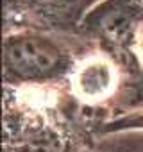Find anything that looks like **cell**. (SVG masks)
I'll list each match as a JSON object with an SVG mask.
<instances>
[{"mask_svg":"<svg viewBox=\"0 0 143 152\" xmlns=\"http://www.w3.org/2000/svg\"><path fill=\"white\" fill-rule=\"evenodd\" d=\"M4 66L18 81L45 83L70 70L72 57L57 39L36 31H20L4 41Z\"/></svg>","mask_w":143,"mask_h":152,"instance_id":"obj_1","label":"cell"},{"mask_svg":"<svg viewBox=\"0 0 143 152\" xmlns=\"http://www.w3.org/2000/svg\"><path fill=\"white\" fill-rule=\"evenodd\" d=\"M27 2L43 11H54V13L63 11L64 15H70L75 11L82 13L86 7H90L97 0H27Z\"/></svg>","mask_w":143,"mask_h":152,"instance_id":"obj_4","label":"cell"},{"mask_svg":"<svg viewBox=\"0 0 143 152\" xmlns=\"http://www.w3.org/2000/svg\"><path fill=\"white\" fill-rule=\"evenodd\" d=\"M118 75L115 66L104 57H88L74 68L72 88L77 99L86 102H100L116 88Z\"/></svg>","mask_w":143,"mask_h":152,"instance_id":"obj_3","label":"cell"},{"mask_svg":"<svg viewBox=\"0 0 143 152\" xmlns=\"http://www.w3.org/2000/svg\"><path fill=\"white\" fill-rule=\"evenodd\" d=\"M141 11L138 0H104L88 13V23L102 38L122 43L134 34Z\"/></svg>","mask_w":143,"mask_h":152,"instance_id":"obj_2","label":"cell"}]
</instances>
